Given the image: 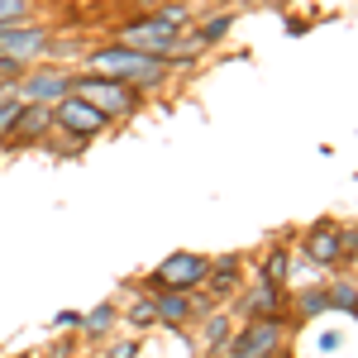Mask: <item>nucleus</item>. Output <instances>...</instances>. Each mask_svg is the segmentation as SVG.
I'll list each match as a JSON object with an SVG mask.
<instances>
[{
	"label": "nucleus",
	"instance_id": "f257e3e1",
	"mask_svg": "<svg viewBox=\"0 0 358 358\" xmlns=\"http://www.w3.org/2000/svg\"><path fill=\"white\" fill-rule=\"evenodd\" d=\"M86 72L124 82V86H158L167 77V62L163 57H148V53H134L124 43H110V48H91L86 53Z\"/></svg>",
	"mask_w": 358,
	"mask_h": 358
},
{
	"label": "nucleus",
	"instance_id": "f8f14e48",
	"mask_svg": "<svg viewBox=\"0 0 358 358\" xmlns=\"http://www.w3.org/2000/svg\"><path fill=\"white\" fill-rule=\"evenodd\" d=\"M34 15V0H0V29L5 24H24Z\"/></svg>",
	"mask_w": 358,
	"mask_h": 358
},
{
	"label": "nucleus",
	"instance_id": "0eeeda50",
	"mask_svg": "<svg viewBox=\"0 0 358 358\" xmlns=\"http://www.w3.org/2000/svg\"><path fill=\"white\" fill-rule=\"evenodd\" d=\"M48 129H53V106H24V110H20V120L10 124L5 143H43V138H48Z\"/></svg>",
	"mask_w": 358,
	"mask_h": 358
},
{
	"label": "nucleus",
	"instance_id": "4be33fe9",
	"mask_svg": "<svg viewBox=\"0 0 358 358\" xmlns=\"http://www.w3.org/2000/svg\"><path fill=\"white\" fill-rule=\"evenodd\" d=\"M263 358H268V354H263Z\"/></svg>",
	"mask_w": 358,
	"mask_h": 358
},
{
	"label": "nucleus",
	"instance_id": "f03ea898",
	"mask_svg": "<svg viewBox=\"0 0 358 358\" xmlns=\"http://www.w3.org/2000/svg\"><path fill=\"white\" fill-rule=\"evenodd\" d=\"M72 96H77V101H86L91 110H101L106 120H115V115H134V110H138L134 86L110 82V77H96V72H77V77H72Z\"/></svg>",
	"mask_w": 358,
	"mask_h": 358
},
{
	"label": "nucleus",
	"instance_id": "6e6552de",
	"mask_svg": "<svg viewBox=\"0 0 358 358\" xmlns=\"http://www.w3.org/2000/svg\"><path fill=\"white\" fill-rule=\"evenodd\" d=\"M201 277H206V258H196V253H172L158 268V282H167V287H192Z\"/></svg>",
	"mask_w": 358,
	"mask_h": 358
},
{
	"label": "nucleus",
	"instance_id": "423d86ee",
	"mask_svg": "<svg viewBox=\"0 0 358 358\" xmlns=\"http://www.w3.org/2000/svg\"><path fill=\"white\" fill-rule=\"evenodd\" d=\"M110 120L101 110H91L86 101H77V96H67V101H57L53 106V129H62L67 138H91V134H101Z\"/></svg>",
	"mask_w": 358,
	"mask_h": 358
},
{
	"label": "nucleus",
	"instance_id": "20e7f679",
	"mask_svg": "<svg viewBox=\"0 0 358 358\" xmlns=\"http://www.w3.org/2000/svg\"><path fill=\"white\" fill-rule=\"evenodd\" d=\"M72 67H29L20 77V101L24 106H57L72 96Z\"/></svg>",
	"mask_w": 358,
	"mask_h": 358
},
{
	"label": "nucleus",
	"instance_id": "39448f33",
	"mask_svg": "<svg viewBox=\"0 0 358 358\" xmlns=\"http://www.w3.org/2000/svg\"><path fill=\"white\" fill-rule=\"evenodd\" d=\"M43 48H53V29L34 24V20H24V24H5L0 29V53L15 57V62H34V57L43 53Z\"/></svg>",
	"mask_w": 358,
	"mask_h": 358
},
{
	"label": "nucleus",
	"instance_id": "ddd939ff",
	"mask_svg": "<svg viewBox=\"0 0 358 358\" xmlns=\"http://www.w3.org/2000/svg\"><path fill=\"white\" fill-rule=\"evenodd\" d=\"M110 320H115V306H96V310H86V315H82V330L86 334H106V330H110Z\"/></svg>",
	"mask_w": 358,
	"mask_h": 358
},
{
	"label": "nucleus",
	"instance_id": "f3484780",
	"mask_svg": "<svg viewBox=\"0 0 358 358\" xmlns=\"http://www.w3.org/2000/svg\"><path fill=\"white\" fill-rule=\"evenodd\" d=\"M20 110H24V101H10V106H0V143H5V134H10V124L20 120Z\"/></svg>",
	"mask_w": 358,
	"mask_h": 358
},
{
	"label": "nucleus",
	"instance_id": "aec40b11",
	"mask_svg": "<svg viewBox=\"0 0 358 358\" xmlns=\"http://www.w3.org/2000/svg\"><path fill=\"white\" fill-rule=\"evenodd\" d=\"M334 306H344V310H354V292H349V287H339V292H334Z\"/></svg>",
	"mask_w": 358,
	"mask_h": 358
},
{
	"label": "nucleus",
	"instance_id": "9d476101",
	"mask_svg": "<svg viewBox=\"0 0 358 358\" xmlns=\"http://www.w3.org/2000/svg\"><path fill=\"white\" fill-rule=\"evenodd\" d=\"M153 310L163 315L167 325H182V320H187V296H182V292H163V296L153 301Z\"/></svg>",
	"mask_w": 358,
	"mask_h": 358
},
{
	"label": "nucleus",
	"instance_id": "4468645a",
	"mask_svg": "<svg viewBox=\"0 0 358 358\" xmlns=\"http://www.w3.org/2000/svg\"><path fill=\"white\" fill-rule=\"evenodd\" d=\"M206 344H210V349H224V344H229V320H224V315H215V320L206 325Z\"/></svg>",
	"mask_w": 358,
	"mask_h": 358
},
{
	"label": "nucleus",
	"instance_id": "6ab92c4d",
	"mask_svg": "<svg viewBox=\"0 0 358 358\" xmlns=\"http://www.w3.org/2000/svg\"><path fill=\"white\" fill-rule=\"evenodd\" d=\"M325 301H330L325 292H306V296H301V310H306V315H315V310H320Z\"/></svg>",
	"mask_w": 358,
	"mask_h": 358
},
{
	"label": "nucleus",
	"instance_id": "2eb2a0df",
	"mask_svg": "<svg viewBox=\"0 0 358 358\" xmlns=\"http://www.w3.org/2000/svg\"><path fill=\"white\" fill-rule=\"evenodd\" d=\"M153 20H158V24H167V29H177V34H182V24H187V5H163V10H158V15H153Z\"/></svg>",
	"mask_w": 358,
	"mask_h": 358
},
{
	"label": "nucleus",
	"instance_id": "a211bd4d",
	"mask_svg": "<svg viewBox=\"0 0 358 358\" xmlns=\"http://www.w3.org/2000/svg\"><path fill=\"white\" fill-rule=\"evenodd\" d=\"M153 315H158V310H153V301H134V306H129V320H134V325H148Z\"/></svg>",
	"mask_w": 358,
	"mask_h": 358
},
{
	"label": "nucleus",
	"instance_id": "9b49d317",
	"mask_svg": "<svg viewBox=\"0 0 358 358\" xmlns=\"http://www.w3.org/2000/svg\"><path fill=\"white\" fill-rule=\"evenodd\" d=\"M310 258H315V263H334V258H339V239H334L330 229H315V234H310Z\"/></svg>",
	"mask_w": 358,
	"mask_h": 358
},
{
	"label": "nucleus",
	"instance_id": "7ed1b4c3",
	"mask_svg": "<svg viewBox=\"0 0 358 358\" xmlns=\"http://www.w3.org/2000/svg\"><path fill=\"white\" fill-rule=\"evenodd\" d=\"M120 43L134 48V53L163 57V62H172V57L182 53V34L167 29V24H158V20H129V24L120 29Z\"/></svg>",
	"mask_w": 358,
	"mask_h": 358
},
{
	"label": "nucleus",
	"instance_id": "1a4fd4ad",
	"mask_svg": "<svg viewBox=\"0 0 358 358\" xmlns=\"http://www.w3.org/2000/svg\"><path fill=\"white\" fill-rule=\"evenodd\" d=\"M273 344H277V325L273 320H258V325H248L229 349H234V358H263Z\"/></svg>",
	"mask_w": 358,
	"mask_h": 358
},
{
	"label": "nucleus",
	"instance_id": "412c9836",
	"mask_svg": "<svg viewBox=\"0 0 358 358\" xmlns=\"http://www.w3.org/2000/svg\"><path fill=\"white\" fill-rule=\"evenodd\" d=\"M134 354H138V344H134V339H129V344H120V349H115L110 358H134Z\"/></svg>",
	"mask_w": 358,
	"mask_h": 358
},
{
	"label": "nucleus",
	"instance_id": "dca6fc26",
	"mask_svg": "<svg viewBox=\"0 0 358 358\" xmlns=\"http://www.w3.org/2000/svg\"><path fill=\"white\" fill-rule=\"evenodd\" d=\"M224 29H229V15L206 20V24H201V43H215V38H224Z\"/></svg>",
	"mask_w": 358,
	"mask_h": 358
}]
</instances>
